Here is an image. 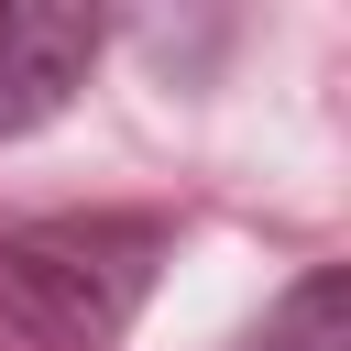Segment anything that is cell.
Here are the masks:
<instances>
[{
    "label": "cell",
    "mask_w": 351,
    "mask_h": 351,
    "mask_svg": "<svg viewBox=\"0 0 351 351\" xmlns=\"http://www.w3.org/2000/svg\"><path fill=\"white\" fill-rule=\"evenodd\" d=\"M165 219L154 208H55L0 230V329H22L33 351H110L165 263Z\"/></svg>",
    "instance_id": "1"
},
{
    "label": "cell",
    "mask_w": 351,
    "mask_h": 351,
    "mask_svg": "<svg viewBox=\"0 0 351 351\" xmlns=\"http://www.w3.org/2000/svg\"><path fill=\"white\" fill-rule=\"evenodd\" d=\"M99 66V11L77 0H0V143L44 132Z\"/></svg>",
    "instance_id": "2"
},
{
    "label": "cell",
    "mask_w": 351,
    "mask_h": 351,
    "mask_svg": "<svg viewBox=\"0 0 351 351\" xmlns=\"http://www.w3.org/2000/svg\"><path fill=\"white\" fill-rule=\"evenodd\" d=\"M252 351H351V285H340V263H318V274L263 318Z\"/></svg>",
    "instance_id": "3"
}]
</instances>
